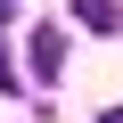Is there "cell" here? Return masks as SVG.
<instances>
[{
  "label": "cell",
  "instance_id": "6da1fadb",
  "mask_svg": "<svg viewBox=\"0 0 123 123\" xmlns=\"http://www.w3.org/2000/svg\"><path fill=\"white\" fill-rule=\"evenodd\" d=\"M25 57H33V74H41V82H57V57H66V33H57V25H33V49H25Z\"/></svg>",
  "mask_w": 123,
  "mask_h": 123
},
{
  "label": "cell",
  "instance_id": "7a4b0ae2",
  "mask_svg": "<svg viewBox=\"0 0 123 123\" xmlns=\"http://www.w3.org/2000/svg\"><path fill=\"white\" fill-rule=\"evenodd\" d=\"M74 17H82L90 33H115V0H74Z\"/></svg>",
  "mask_w": 123,
  "mask_h": 123
},
{
  "label": "cell",
  "instance_id": "3957f363",
  "mask_svg": "<svg viewBox=\"0 0 123 123\" xmlns=\"http://www.w3.org/2000/svg\"><path fill=\"white\" fill-rule=\"evenodd\" d=\"M98 123H123V107H107V115H98Z\"/></svg>",
  "mask_w": 123,
  "mask_h": 123
}]
</instances>
